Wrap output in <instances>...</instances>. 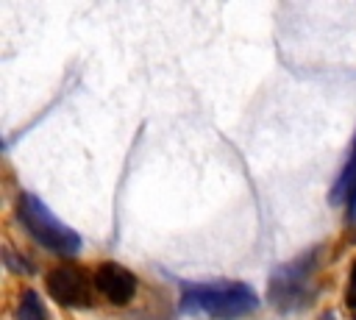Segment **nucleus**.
I'll use <instances>...</instances> for the list:
<instances>
[{"label":"nucleus","instance_id":"f257e3e1","mask_svg":"<svg viewBox=\"0 0 356 320\" xmlns=\"http://www.w3.org/2000/svg\"><path fill=\"white\" fill-rule=\"evenodd\" d=\"M259 295L242 281H206L181 287V309L214 320H239L256 312Z\"/></svg>","mask_w":356,"mask_h":320},{"label":"nucleus","instance_id":"f03ea898","mask_svg":"<svg viewBox=\"0 0 356 320\" xmlns=\"http://www.w3.org/2000/svg\"><path fill=\"white\" fill-rule=\"evenodd\" d=\"M323 248L306 250L298 259L278 264L267 281V298L278 312H300L314 301V273Z\"/></svg>","mask_w":356,"mask_h":320},{"label":"nucleus","instance_id":"7ed1b4c3","mask_svg":"<svg viewBox=\"0 0 356 320\" xmlns=\"http://www.w3.org/2000/svg\"><path fill=\"white\" fill-rule=\"evenodd\" d=\"M17 217L22 223V228L44 248L61 256H75L81 250V237L78 231H72L67 223H61L36 195L22 192L17 198Z\"/></svg>","mask_w":356,"mask_h":320},{"label":"nucleus","instance_id":"20e7f679","mask_svg":"<svg viewBox=\"0 0 356 320\" xmlns=\"http://www.w3.org/2000/svg\"><path fill=\"white\" fill-rule=\"evenodd\" d=\"M44 289L58 306L86 309L92 306L95 278H89V273L78 264H56L44 275Z\"/></svg>","mask_w":356,"mask_h":320},{"label":"nucleus","instance_id":"39448f33","mask_svg":"<svg viewBox=\"0 0 356 320\" xmlns=\"http://www.w3.org/2000/svg\"><path fill=\"white\" fill-rule=\"evenodd\" d=\"M92 278H95V289L111 306H128L134 301V295H136V287H139L136 275L128 267L117 264V262H100L95 267Z\"/></svg>","mask_w":356,"mask_h":320},{"label":"nucleus","instance_id":"423d86ee","mask_svg":"<svg viewBox=\"0 0 356 320\" xmlns=\"http://www.w3.org/2000/svg\"><path fill=\"white\" fill-rule=\"evenodd\" d=\"M356 186V136H353V145H350V156L345 161V167L339 170L331 192H328V203L331 206H339V203H348L350 200V192Z\"/></svg>","mask_w":356,"mask_h":320},{"label":"nucleus","instance_id":"0eeeda50","mask_svg":"<svg viewBox=\"0 0 356 320\" xmlns=\"http://www.w3.org/2000/svg\"><path fill=\"white\" fill-rule=\"evenodd\" d=\"M14 320H47L44 303H42L36 289L25 287L19 292V301H17V309H14Z\"/></svg>","mask_w":356,"mask_h":320},{"label":"nucleus","instance_id":"6e6552de","mask_svg":"<svg viewBox=\"0 0 356 320\" xmlns=\"http://www.w3.org/2000/svg\"><path fill=\"white\" fill-rule=\"evenodd\" d=\"M345 303L350 312H356V259L350 264V275H348V287H345Z\"/></svg>","mask_w":356,"mask_h":320},{"label":"nucleus","instance_id":"1a4fd4ad","mask_svg":"<svg viewBox=\"0 0 356 320\" xmlns=\"http://www.w3.org/2000/svg\"><path fill=\"white\" fill-rule=\"evenodd\" d=\"M6 264H8L14 273H33L31 262H25V259H14V253H11V250L6 253Z\"/></svg>","mask_w":356,"mask_h":320},{"label":"nucleus","instance_id":"9d476101","mask_svg":"<svg viewBox=\"0 0 356 320\" xmlns=\"http://www.w3.org/2000/svg\"><path fill=\"white\" fill-rule=\"evenodd\" d=\"M348 225L356 228V186L350 192V200H348Z\"/></svg>","mask_w":356,"mask_h":320},{"label":"nucleus","instance_id":"9b49d317","mask_svg":"<svg viewBox=\"0 0 356 320\" xmlns=\"http://www.w3.org/2000/svg\"><path fill=\"white\" fill-rule=\"evenodd\" d=\"M317 320H337V317H334V312H323Z\"/></svg>","mask_w":356,"mask_h":320}]
</instances>
